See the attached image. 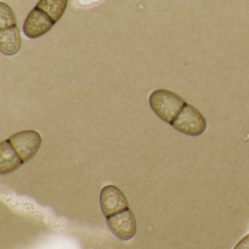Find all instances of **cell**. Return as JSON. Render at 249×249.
I'll return each mask as SVG.
<instances>
[{"label":"cell","instance_id":"cell-12","mask_svg":"<svg viewBox=\"0 0 249 249\" xmlns=\"http://www.w3.org/2000/svg\"><path fill=\"white\" fill-rule=\"evenodd\" d=\"M234 249H249V234L241 239V240L236 245Z\"/></svg>","mask_w":249,"mask_h":249},{"label":"cell","instance_id":"cell-5","mask_svg":"<svg viewBox=\"0 0 249 249\" xmlns=\"http://www.w3.org/2000/svg\"><path fill=\"white\" fill-rule=\"evenodd\" d=\"M55 24L48 14L36 6L27 16L23 26V31L29 38H38L49 33Z\"/></svg>","mask_w":249,"mask_h":249},{"label":"cell","instance_id":"cell-9","mask_svg":"<svg viewBox=\"0 0 249 249\" xmlns=\"http://www.w3.org/2000/svg\"><path fill=\"white\" fill-rule=\"evenodd\" d=\"M68 4V0H40L36 7L44 11L56 23L63 17Z\"/></svg>","mask_w":249,"mask_h":249},{"label":"cell","instance_id":"cell-10","mask_svg":"<svg viewBox=\"0 0 249 249\" xmlns=\"http://www.w3.org/2000/svg\"><path fill=\"white\" fill-rule=\"evenodd\" d=\"M17 26L15 15L11 8L4 2L0 3V30Z\"/></svg>","mask_w":249,"mask_h":249},{"label":"cell","instance_id":"cell-6","mask_svg":"<svg viewBox=\"0 0 249 249\" xmlns=\"http://www.w3.org/2000/svg\"><path fill=\"white\" fill-rule=\"evenodd\" d=\"M100 205L103 215L107 218L129 208L126 198L116 186L110 185L102 189Z\"/></svg>","mask_w":249,"mask_h":249},{"label":"cell","instance_id":"cell-4","mask_svg":"<svg viewBox=\"0 0 249 249\" xmlns=\"http://www.w3.org/2000/svg\"><path fill=\"white\" fill-rule=\"evenodd\" d=\"M106 218L110 231L121 240H129L135 236L137 230L136 219L129 208Z\"/></svg>","mask_w":249,"mask_h":249},{"label":"cell","instance_id":"cell-8","mask_svg":"<svg viewBox=\"0 0 249 249\" xmlns=\"http://www.w3.org/2000/svg\"><path fill=\"white\" fill-rule=\"evenodd\" d=\"M21 47V36L18 27L0 30V51L6 56L18 53Z\"/></svg>","mask_w":249,"mask_h":249},{"label":"cell","instance_id":"cell-11","mask_svg":"<svg viewBox=\"0 0 249 249\" xmlns=\"http://www.w3.org/2000/svg\"><path fill=\"white\" fill-rule=\"evenodd\" d=\"M103 0H77L78 5L81 7H90L101 2Z\"/></svg>","mask_w":249,"mask_h":249},{"label":"cell","instance_id":"cell-1","mask_svg":"<svg viewBox=\"0 0 249 249\" xmlns=\"http://www.w3.org/2000/svg\"><path fill=\"white\" fill-rule=\"evenodd\" d=\"M151 110L166 123L171 124L186 105L178 94L167 89H157L149 97Z\"/></svg>","mask_w":249,"mask_h":249},{"label":"cell","instance_id":"cell-7","mask_svg":"<svg viewBox=\"0 0 249 249\" xmlns=\"http://www.w3.org/2000/svg\"><path fill=\"white\" fill-rule=\"evenodd\" d=\"M23 164L8 139L2 141L0 143V174L2 176L12 173Z\"/></svg>","mask_w":249,"mask_h":249},{"label":"cell","instance_id":"cell-3","mask_svg":"<svg viewBox=\"0 0 249 249\" xmlns=\"http://www.w3.org/2000/svg\"><path fill=\"white\" fill-rule=\"evenodd\" d=\"M8 141L23 163L32 160L40 149L42 144L41 136L35 130L22 131L14 134L8 138Z\"/></svg>","mask_w":249,"mask_h":249},{"label":"cell","instance_id":"cell-2","mask_svg":"<svg viewBox=\"0 0 249 249\" xmlns=\"http://www.w3.org/2000/svg\"><path fill=\"white\" fill-rule=\"evenodd\" d=\"M170 125L180 133L192 137L202 135L207 129L206 119L203 115L187 103Z\"/></svg>","mask_w":249,"mask_h":249}]
</instances>
